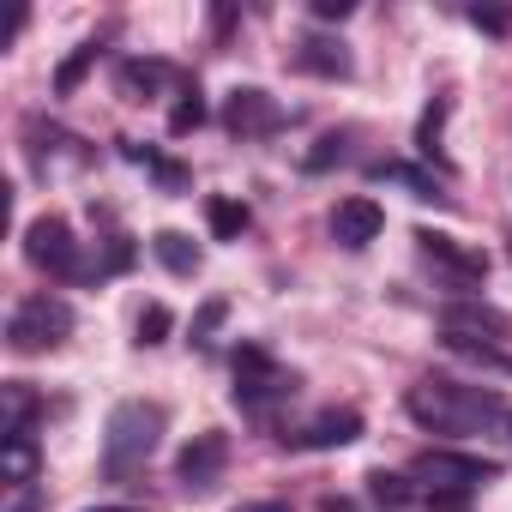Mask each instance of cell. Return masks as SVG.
I'll list each match as a JSON object with an SVG mask.
<instances>
[{
  "label": "cell",
  "mask_w": 512,
  "mask_h": 512,
  "mask_svg": "<svg viewBox=\"0 0 512 512\" xmlns=\"http://www.w3.org/2000/svg\"><path fill=\"white\" fill-rule=\"evenodd\" d=\"M410 422L428 428V434H458V440H488V446H506L512 452V404L488 386H464V380H446V374H428L410 386L404 398Z\"/></svg>",
  "instance_id": "6da1fadb"
},
{
  "label": "cell",
  "mask_w": 512,
  "mask_h": 512,
  "mask_svg": "<svg viewBox=\"0 0 512 512\" xmlns=\"http://www.w3.org/2000/svg\"><path fill=\"white\" fill-rule=\"evenodd\" d=\"M163 422H169L163 404H145V398L115 404V410H109V428H103V470H109V476H133V470L157 452Z\"/></svg>",
  "instance_id": "7a4b0ae2"
},
{
  "label": "cell",
  "mask_w": 512,
  "mask_h": 512,
  "mask_svg": "<svg viewBox=\"0 0 512 512\" xmlns=\"http://www.w3.org/2000/svg\"><path fill=\"white\" fill-rule=\"evenodd\" d=\"M416 488H422V506L434 512H464V500L494 476V458H470V452H422L410 464Z\"/></svg>",
  "instance_id": "3957f363"
},
{
  "label": "cell",
  "mask_w": 512,
  "mask_h": 512,
  "mask_svg": "<svg viewBox=\"0 0 512 512\" xmlns=\"http://www.w3.org/2000/svg\"><path fill=\"white\" fill-rule=\"evenodd\" d=\"M67 338H73V308H67L61 296H49V290L25 296V302L13 308V320H7V344H13L19 356H37V350H61Z\"/></svg>",
  "instance_id": "277c9868"
},
{
  "label": "cell",
  "mask_w": 512,
  "mask_h": 512,
  "mask_svg": "<svg viewBox=\"0 0 512 512\" xmlns=\"http://www.w3.org/2000/svg\"><path fill=\"white\" fill-rule=\"evenodd\" d=\"M440 332H446V344L458 356H470V350H500L512 338V320L500 308H488V302H446L440 308Z\"/></svg>",
  "instance_id": "5b68a950"
},
{
  "label": "cell",
  "mask_w": 512,
  "mask_h": 512,
  "mask_svg": "<svg viewBox=\"0 0 512 512\" xmlns=\"http://www.w3.org/2000/svg\"><path fill=\"white\" fill-rule=\"evenodd\" d=\"M296 392V380L260 350V344H247L241 356H235V404L241 410H272L278 398H290Z\"/></svg>",
  "instance_id": "8992f818"
},
{
  "label": "cell",
  "mask_w": 512,
  "mask_h": 512,
  "mask_svg": "<svg viewBox=\"0 0 512 512\" xmlns=\"http://www.w3.org/2000/svg\"><path fill=\"white\" fill-rule=\"evenodd\" d=\"M25 260L49 278H85V260H79V241H73L67 217H37L25 229Z\"/></svg>",
  "instance_id": "52a82bcc"
},
{
  "label": "cell",
  "mask_w": 512,
  "mask_h": 512,
  "mask_svg": "<svg viewBox=\"0 0 512 512\" xmlns=\"http://www.w3.org/2000/svg\"><path fill=\"white\" fill-rule=\"evenodd\" d=\"M416 247H422V260H428L446 284H458V290H470V284L488 278V260H482L476 247H464L458 235H446V229H416Z\"/></svg>",
  "instance_id": "ba28073f"
},
{
  "label": "cell",
  "mask_w": 512,
  "mask_h": 512,
  "mask_svg": "<svg viewBox=\"0 0 512 512\" xmlns=\"http://www.w3.org/2000/svg\"><path fill=\"white\" fill-rule=\"evenodd\" d=\"M223 464H229V440H223L217 428H205V434H193V440L181 446V458H175V476H181L193 494H205V488L223 476Z\"/></svg>",
  "instance_id": "9c48e42d"
},
{
  "label": "cell",
  "mask_w": 512,
  "mask_h": 512,
  "mask_svg": "<svg viewBox=\"0 0 512 512\" xmlns=\"http://www.w3.org/2000/svg\"><path fill=\"white\" fill-rule=\"evenodd\" d=\"M223 127L229 133H241V139H260V133H278L284 127V109L266 97V91H229V103H223Z\"/></svg>",
  "instance_id": "30bf717a"
},
{
  "label": "cell",
  "mask_w": 512,
  "mask_h": 512,
  "mask_svg": "<svg viewBox=\"0 0 512 512\" xmlns=\"http://www.w3.org/2000/svg\"><path fill=\"white\" fill-rule=\"evenodd\" d=\"M356 434H362V416H356V410H326V416L290 428L284 446H296V452H332V446H350Z\"/></svg>",
  "instance_id": "8fae6325"
},
{
  "label": "cell",
  "mask_w": 512,
  "mask_h": 512,
  "mask_svg": "<svg viewBox=\"0 0 512 512\" xmlns=\"http://www.w3.org/2000/svg\"><path fill=\"white\" fill-rule=\"evenodd\" d=\"M386 229V211L374 205V199H338V211H332V241L338 247H368L374 235Z\"/></svg>",
  "instance_id": "7c38bea8"
},
{
  "label": "cell",
  "mask_w": 512,
  "mask_h": 512,
  "mask_svg": "<svg viewBox=\"0 0 512 512\" xmlns=\"http://www.w3.org/2000/svg\"><path fill=\"white\" fill-rule=\"evenodd\" d=\"M0 488H25L37 482V428H13V434H0Z\"/></svg>",
  "instance_id": "4fadbf2b"
},
{
  "label": "cell",
  "mask_w": 512,
  "mask_h": 512,
  "mask_svg": "<svg viewBox=\"0 0 512 512\" xmlns=\"http://www.w3.org/2000/svg\"><path fill=\"white\" fill-rule=\"evenodd\" d=\"M296 67L302 73H320V79H350V49L332 43V37H308L296 49Z\"/></svg>",
  "instance_id": "5bb4252c"
},
{
  "label": "cell",
  "mask_w": 512,
  "mask_h": 512,
  "mask_svg": "<svg viewBox=\"0 0 512 512\" xmlns=\"http://www.w3.org/2000/svg\"><path fill=\"white\" fill-rule=\"evenodd\" d=\"M115 85H121L127 103H145V97H157V91L169 85V67H163V61H127V67L115 73Z\"/></svg>",
  "instance_id": "9a60e30c"
},
{
  "label": "cell",
  "mask_w": 512,
  "mask_h": 512,
  "mask_svg": "<svg viewBox=\"0 0 512 512\" xmlns=\"http://www.w3.org/2000/svg\"><path fill=\"white\" fill-rule=\"evenodd\" d=\"M368 500H374V506H386V512H398V506H416V500H422V488H416V476L374 470V476H368Z\"/></svg>",
  "instance_id": "2e32d148"
},
{
  "label": "cell",
  "mask_w": 512,
  "mask_h": 512,
  "mask_svg": "<svg viewBox=\"0 0 512 512\" xmlns=\"http://www.w3.org/2000/svg\"><path fill=\"white\" fill-rule=\"evenodd\" d=\"M151 253H157L169 272H181V278H193V272H199V247H193L181 229H163V235L151 241Z\"/></svg>",
  "instance_id": "e0dca14e"
},
{
  "label": "cell",
  "mask_w": 512,
  "mask_h": 512,
  "mask_svg": "<svg viewBox=\"0 0 512 512\" xmlns=\"http://www.w3.org/2000/svg\"><path fill=\"white\" fill-rule=\"evenodd\" d=\"M374 181H398V187H410V199H446L440 181L428 169H410V163H374Z\"/></svg>",
  "instance_id": "ac0fdd59"
},
{
  "label": "cell",
  "mask_w": 512,
  "mask_h": 512,
  "mask_svg": "<svg viewBox=\"0 0 512 512\" xmlns=\"http://www.w3.org/2000/svg\"><path fill=\"white\" fill-rule=\"evenodd\" d=\"M205 217H211V235H217V241H235V235L247 229V205H235V199H211Z\"/></svg>",
  "instance_id": "d6986e66"
},
{
  "label": "cell",
  "mask_w": 512,
  "mask_h": 512,
  "mask_svg": "<svg viewBox=\"0 0 512 512\" xmlns=\"http://www.w3.org/2000/svg\"><path fill=\"white\" fill-rule=\"evenodd\" d=\"M205 121V103H199V91H181V103L169 109V133H193Z\"/></svg>",
  "instance_id": "ffe728a7"
},
{
  "label": "cell",
  "mask_w": 512,
  "mask_h": 512,
  "mask_svg": "<svg viewBox=\"0 0 512 512\" xmlns=\"http://www.w3.org/2000/svg\"><path fill=\"white\" fill-rule=\"evenodd\" d=\"M127 157H133V163H145V169H151L163 187H181V169H175V163H163L157 151H145V145H127Z\"/></svg>",
  "instance_id": "44dd1931"
},
{
  "label": "cell",
  "mask_w": 512,
  "mask_h": 512,
  "mask_svg": "<svg viewBox=\"0 0 512 512\" xmlns=\"http://www.w3.org/2000/svg\"><path fill=\"white\" fill-rule=\"evenodd\" d=\"M163 332H169V308L151 302V308L139 314V344H163Z\"/></svg>",
  "instance_id": "7402d4cb"
},
{
  "label": "cell",
  "mask_w": 512,
  "mask_h": 512,
  "mask_svg": "<svg viewBox=\"0 0 512 512\" xmlns=\"http://www.w3.org/2000/svg\"><path fill=\"white\" fill-rule=\"evenodd\" d=\"M91 61H97V43H85V49H79V55H73L67 67H61V79H55V91H73V85L85 79V67H91Z\"/></svg>",
  "instance_id": "603a6c76"
},
{
  "label": "cell",
  "mask_w": 512,
  "mask_h": 512,
  "mask_svg": "<svg viewBox=\"0 0 512 512\" xmlns=\"http://www.w3.org/2000/svg\"><path fill=\"white\" fill-rule=\"evenodd\" d=\"M344 157V133H326L314 151H308V169H326V163H338Z\"/></svg>",
  "instance_id": "cb8c5ba5"
},
{
  "label": "cell",
  "mask_w": 512,
  "mask_h": 512,
  "mask_svg": "<svg viewBox=\"0 0 512 512\" xmlns=\"http://www.w3.org/2000/svg\"><path fill=\"white\" fill-rule=\"evenodd\" d=\"M217 326H223V302H205V314H199V320H193V338H199V344H205V338H211V332H217Z\"/></svg>",
  "instance_id": "d4e9b609"
},
{
  "label": "cell",
  "mask_w": 512,
  "mask_h": 512,
  "mask_svg": "<svg viewBox=\"0 0 512 512\" xmlns=\"http://www.w3.org/2000/svg\"><path fill=\"white\" fill-rule=\"evenodd\" d=\"M7 512H37V482H25V488H7Z\"/></svg>",
  "instance_id": "484cf974"
},
{
  "label": "cell",
  "mask_w": 512,
  "mask_h": 512,
  "mask_svg": "<svg viewBox=\"0 0 512 512\" xmlns=\"http://www.w3.org/2000/svg\"><path fill=\"white\" fill-rule=\"evenodd\" d=\"M235 512H290V500H247V506H235Z\"/></svg>",
  "instance_id": "4316f807"
},
{
  "label": "cell",
  "mask_w": 512,
  "mask_h": 512,
  "mask_svg": "<svg viewBox=\"0 0 512 512\" xmlns=\"http://www.w3.org/2000/svg\"><path fill=\"white\" fill-rule=\"evenodd\" d=\"M314 13H320V19H344V13H350V0H320Z\"/></svg>",
  "instance_id": "83f0119b"
},
{
  "label": "cell",
  "mask_w": 512,
  "mask_h": 512,
  "mask_svg": "<svg viewBox=\"0 0 512 512\" xmlns=\"http://www.w3.org/2000/svg\"><path fill=\"white\" fill-rule=\"evenodd\" d=\"M320 512H350V506H344V500H326V506H320Z\"/></svg>",
  "instance_id": "f1b7e54d"
},
{
  "label": "cell",
  "mask_w": 512,
  "mask_h": 512,
  "mask_svg": "<svg viewBox=\"0 0 512 512\" xmlns=\"http://www.w3.org/2000/svg\"><path fill=\"white\" fill-rule=\"evenodd\" d=\"M91 512H139V506H91Z\"/></svg>",
  "instance_id": "f546056e"
}]
</instances>
